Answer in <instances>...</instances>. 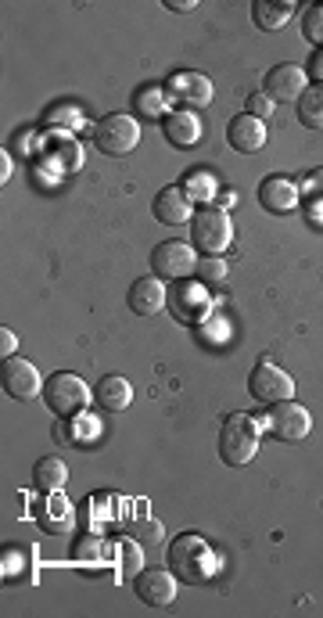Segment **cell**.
I'll list each match as a JSON object with an SVG mask.
<instances>
[{
	"mask_svg": "<svg viewBox=\"0 0 323 618\" xmlns=\"http://www.w3.org/2000/svg\"><path fill=\"white\" fill-rule=\"evenodd\" d=\"M169 568L176 572V579L187 586H205L216 579L219 557L209 547V539L198 532H184L169 543Z\"/></svg>",
	"mask_w": 323,
	"mask_h": 618,
	"instance_id": "obj_1",
	"label": "cell"
},
{
	"mask_svg": "<svg viewBox=\"0 0 323 618\" xmlns=\"http://www.w3.org/2000/svg\"><path fill=\"white\" fill-rule=\"evenodd\" d=\"M259 417L248 414H230L219 428V457L230 468H245L252 464L255 453H259Z\"/></svg>",
	"mask_w": 323,
	"mask_h": 618,
	"instance_id": "obj_2",
	"label": "cell"
},
{
	"mask_svg": "<svg viewBox=\"0 0 323 618\" xmlns=\"http://www.w3.org/2000/svg\"><path fill=\"white\" fill-rule=\"evenodd\" d=\"M234 241V223L219 205H201L191 216V245L201 256H223Z\"/></svg>",
	"mask_w": 323,
	"mask_h": 618,
	"instance_id": "obj_3",
	"label": "cell"
},
{
	"mask_svg": "<svg viewBox=\"0 0 323 618\" xmlns=\"http://www.w3.org/2000/svg\"><path fill=\"white\" fill-rule=\"evenodd\" d=\"M248 396H252L255 403H262V407L288 403V399L295 396V378H291L284 367H277L273 360L262 356L252 367V374H248Z\"/></svg>",
	"mask_w": 323,
	"mask_h": 618,
	"instance_id": "obj_4",
	"label": "cell"
},
{
	"mask_svg": "<svg viewBox=\"0 0 323 618\" xmlns=\"http://www.w3.org/2000/svg\"><path fill=\"white\" fill-rule=\"evenodd\" d=\"M94 144H97V151H105L112 159H123V155H130L140 144V123L126 112L105 115V119H97V126H94Z\"/></svg>",
	"mask_w": 323,
	"mask_h": 618,
	"instance_id": "obj_5",
	"label": "cell"
},
{
	"mask_svg": "<svg viewBox=\"0 0 323 618\" xmlns=\"http://www.w3.org/2000/svg\"><path fill=\"white\" fill-rule=\"evenodd\" d=\"M90 385L79 374H69V371H58V374H51L47 378V385H44V399H47V407L54 410L58 417H72V414H79V410L87 407L90 403Z\"/></svg>",
	"mask_w": 323,
	"mask_h": 618,
	"instance_id": "obj_6",
	"label": "cell"
},
{
	"mask_svg": "<svg viewBox=\"0 0 323 618\" xmlns=\"http://www.w3.org/2000/svg\"><path fill=\"white\" fill-rule=\"evenodd\" d=\"M198 270V256H194V245L184 241H162V245L151 252V274L158 281H184Z\"/></svg>",
	"mask_w": 323,
	"mask_h": 618,
	"instance_id": "obj_7",
	"label": "cell"
},
{
	"mask_svg": "<svg viewBox=\"0 0 323 618\" xmlns=\"http://www.w3.org/2000/svg\"><path fill=\"white\" fill-rule=\"evenodd\" d=\"M166 98H173L176 105L194 112V108H209L216 90H212L209 76H201V72H173L166 80Z\"/></svg>",
	"mask_w": 323,
	"mask_h": 618,
	"instance_id": "obj_8",
	"label": "cell"
},
{
	"mask_svg": "<svg viewBox=\"0 0 323 618\" xmlns=\"http://www.w3.org/2000/svg\"><path fill=\"white\" fill-rule=\"evenodd\" d=\"M262 428H270L273 435H277L280 442H302L309 432H313V417H309L306 407H298L295 399H288V403H277L273 407V414L266 417V421H259Z\"/></svg>",
	"mask_w": 323,
	"mask_h": 618,
	"instance_id": "obj_9",
	"label": "cell"
},
{
	"mask_svg": "<svg viewBox=\"0 0 323 618\" xmlns=\"http://www.w3.org/2000/svg\"><path fill=\"white\" fill-rule=\"evenodd\" d=\"M0 385H4V392H8L11 399H18V403H29V399H36L40 392H44L40 367H33V363L22 360V356H11V360H4Z\"/></svg>",
	"mask_w": 323,
	"mask_h": 618,
	"instance_id": "obj_10",
	"label": "cell"
},
{
	"mask_svg": "<svg viewBox=\"0 0 323 618\" xmlns=\"http://www.w3.org/2000/svg\"><path fill=\"white\" fill-rule=\"evenodd\" d=\"M133 590L148 608H166L176 601V572L173 568H140Z\"/></svg>",
	"mask_w": 323,
	"mask_h": 618,
	"instance_id": "obj_11",
	"label": "cell"
},
{
	"mask_svg": "<svg viewBox=\"0 0 323 618\" xmlns=\"http://www.w3.org/2000/svg\"><path fill=\"white\" fill-rule=\"evenodd\" d=\"M151 212H155V220L162 227H180V223H191V195L184 191V184H169L162 187L151 202Z\"/></svg>",
	"mask_w": 323,
	"mask_h": 618,
	"instance_id": "obj_12",
	"label": "cell"
},
{
	"mask_svg": "<svg viewBox=\"0 0 323 618\" xmlns=\"http://www.w3.org/2000/svg\"><path fill=\"white\" fill-rule=\"evenodd\" d=\"M306 72L298 69L295 62H284V65H273L270 72H266V94H270L273 101H295L306 94Z\"/></svg>",
	"mask_w": 323,
	"mask_h": 618,
	"instance_id": "obj_13",
	"label": "cell"
},
{
	"mask_svg": "<svg viewBox=\"0 0 323 618\" xmlns=\"http://www.w3.org/2000/svg\"><path fill=\"white\" fill-rule=\"evenodd\" d=\"M259 202H262V209L273 212V216H284V212L298 209L302 191H298V184L288 177H266L259 184Z\"/></svg>",
	"mask_w": 323,
	"mask_h": 618,
	"instance_id": "obj_14",
	"label": "cell"
},
{
	"mask_svg": "<svg viewBox=\"0 0 323 618\" xmlns=\"http://www.w3.org/2000/svg\"><path fill=\"white\" fill-rule=\"evenodd\" d=\"M266 123L262 119H255V115H234L227 126V141L234 151H241V155H255V151L266 148Z\"/></svg>",
	"mask_w": 323,
	"mask_h": 618,
	"instance_id": "obj_15",
	"label": "cell"
},
{
	"mask_svg": "<svg viewBox=\"0 0 323 618\" xmlns=\"http://www.w3.org/2000/svg\"><path fill=\"white\" fill-rule=\"evenodd\" d=\"M126 306H130L137 317H155L158 309L166 306V284L158 281L155 274L140 277V281L130 284V292H126Z\"/></svg>",
	"mask_w": 323,
	"mask_h": 618,
	"instance_id": "obj_16",
	"label": "cell"
},
{
	"mask_svg": "<svg viewBox=\"0 0 323 618\" xmlns=\"http://www.w3.org/2000/svg\"><path fill=\"white\" fill-rule=\"evenodd\" d=\"M94 403L108 414H123L133 403V385L123 374H105V378L94 385Z\"/></svg>",
	"mask_w": 323,
	"mask_h": 618,
	"instance_id": "obj_17",
	"label": "cell"
},
{
	"mask_svg": "<svg viewBox=\"0 0 323 618\" xmlns=\"http://www.w3.org/2000/svg\"><path fill=\"white\" fill-rule=\"evenodd\" d=\"M36 521H40V529L51 532V536H65V532L76 525V511H72V504L65 500V496L47 493L44 507L36 511Z\"/></svg>",
	"mask_w": 323,
	"mask_h": 618,
	"instance_id": "obj_18",
	"label": "cell"
},
{
	"mask_svg": "<svg viewBox=\"0 0 323 618\" xmlns=\"http://www.w3.org/2000/svg\"><path fill=\"white\" fill-rule=\"evenodd\" d=\"M162 130H166V137H169V144H173V148H194V144L201 141L198 115L187 112V108H176V112H169L166 119H162Z\"/></svg>",
	"mask_w": 323,
	"mask_h": 618,
	"instance_id": "obj_19",
	"label": "cell"
},
{
	"mask_svg": "<svg viewBox=\"0 0 323 618\" xmlns=\"http://www.w3.org/2000/svg\"><path fill=\"white\" fill-rule=\"evenodd\" d=\"M44 162L54 169H62V173H76V169L83 166V151H79V144L72 141V137L54 133L51 141L44 144Z\"/></svg>",
	"mask_w": 323,
	"mask_h": 618,
	"instance_id": "obj_20",
	"label": "cell"
},
{
	"mask_svg": "<svg viewBox=\"0 0 323 618\" xmlns=\"http://www.w3.org/2000/svg\"><path fill=\"white\" fill-rule=\"evenodd\" d=\"M173 313L176 320H201L209 313V299L201 292V284H176V295H173Z\"/></svg>",
	"mask_w": 323,
	"mask_h": 618,
	"instance_id": "obj_21",
	"label": "cell"
},
{
	"mask_svg": "<svg viewBox=\"0 0 323 618\" xmlns=\"http://www.w3.org/2000/svg\"><path fill=\"white\" fill-rule=\"evenodd\" d=\"M69 482V468H65L62 457H44L36 460L33 468V486L40 489V493H58V489Z\"/></svg>",
	"mask_w": 323,
	"mask_h": 618,
	"instance_id": "obj_22",
	"label": "cell"
},
{
	"mask_svg": "<svg viewBox=\"0 0 323 618\" xmlns=\"http://www.w3.org/2000/svg\"><path fill=\"white\" fill-rule=\"evenodd\" d=\"M298 123L306 130H323V83H309L298 98Z\"/></svg>",
	"mask_w": 323,
	"mask_h": 618,
	"instance_id": "obj_23",
	"label": "cell"
},
{
	"mask_svg": "<svg viewBox=\"0 0 323 618\" xmlns=\"http://www.w3.org/2000/svg\"><path fill=\"white\" fill-rule=\"evenodd\" d=\"M291 11H295V4H270V0H255L252 4V18L259 29H284L291 22Z\"/></svg>",
	"mask_w": 323,
	"mask_h": 618,
	"instance_id": "obj_24",
	"label": "cell"
},
{
	"mask_svg": "<svg viewBox=\"0 0 323 618\" xmlns=\"http://www.w3.org/2000/svg\"><path fill=\"white\" fill-rule=\"evenodd\" d=\"M184 191L191 195V202L212 205V198H216V177H212L209 169H194L191 177L184 180Z\"/></svg>",
	"mask_w": 323,
	"mask_h": 618,
	"instance_id": "obj_25",
	"label": "cell"
},
{
	"mask_svg": "<svg viewBox=\"0 0 323 618\" xmlns=\"http://www.w3.org/2000/svg\"><path fill=\"white\" fill-rule=\"evenodd\" d=\"M194 274H198L201 284H223L227 281V274H230V266H227V259L223 256H201Z\"/></svg>",
	"mask_w": 323,
	"mask_h": 618,
	"instance_id": "obj_26",
	"label": "cell"
},
{
	"mask_svg": "<svg viewBox=\"0 0 323 618\" xmlns=\"http://www.w3.org/2000/svg\"><path fill=\"white\" fill-rule=\"evenodd\" d=\"M133 539H137L140 547H158L162 539H166V529H162V521L158 518H137V525H133V532H130Z\"/></svg>",
	"mask_w": 323,
	"mask_h": 618,
	"instance_id": "obj_27",
	"label": "cell"
},
{
	"mask_svg": "<svg viewBox=\"0 0 323 618\" xmlns=\"http://www.w3.org/2000/svg\"><path fill=\"white\" fill-rule=\"evenodd\" d=\"M119 557H123V579H137L140 568H144V557H140V543L137 539H123V550H119Z\"/></svg>",
	"mask_w": 323,
	"mask_h": 618,
	"instance_id": "obj_28",
	"label": "cell"
},
{
	"mask_svg": "<svg viewBox=\"0 0 323 618\" xmlns=\"http://www.w3.org/2000/svg\"><path fill=\"white\" fill-rule=\"evenodd\" d=\"M162 105H166V90H137V112L148 115V119H155V115H162Z\"/></svg>",
	"mask_w": 323,
	"mask_h": 618,
	"instance_id": "obj_29",
	"label": "cell"
},
{
	"mask_svg": "<svg viewBox=\"0 0 323 618\" xmlns=\"http://www.w3.org/2000/svg\"><path fill=\"white\" fill-rule=\"evenodd\" d=\"M245 108H248V115H255V119H270L273 115V108H277V101L266 94V90H255V94H248V101H245Z\"/></svg>",
	"mask_w": 323,
	"mask_h": 618,
	"instance_id": "obj_30",
	"label": "cell"
},
{
	"mask_svg": "<svg viewBox=\"0 0 323 618\" xmlns=\"http://www.w3.org/2000/svg\"><path fill=\"white\" fill-rule=\"evenodd\" d=\"M306 36L316 47H323V4H316V8L306 11Z\"/></svg>",
	"mask_w": 323,
	"mask_h": 618,
	"instance_id": "obj_31",
	"label": "cell"
},
{
	"mask_svg": "<svg viewBox=\"0 0 323 618\" xmlns=\"http://www.w3.org/2000/svg\"><path fill=\"white\" fill-rule=\"evenodd\" d=\"M302 195H313V198H323V169H316V173H309L306 184L298 187Z\"/></svg>",
	"mask_w": 323,
	"mask_h": 618,
	"instance_id": "obj_32",
	"label": "cell"
},
{
	"mask_svg": "<svg viewBox=\"0 0 323 618\" xmlns=\"http://www.w3.org/2000/svg\"><path fill=\"white\" fill-rule=\"evenodd\" d=\"M15 345H18L15 331H8V327H4V331H0V356H4V360H11V353H15Z\"/></svg>",
	"mask_w": 323,
	"mask_h": 618,
	"instance_id": "obj_33",
	"label": "cell"
},
{
	"mask_svg": "<svg viewBox=\"0 0 323 618\" xmlns=\"http://www.w3.org/2000/svg\"><path fill=\"white\" fill-rule=\"evenodd\" d=\"M309 76H313L316 83H323V47H320V51H313V62H309Z\"/></svg>",
	"mask_w": 323,
	"mask_h": 618,
	"instance_id": "obj_34",
	"label": "cell"
},
{
	"mask_svg": "<svg viewBox=\"0 0 323 618\" xmlns=\"http://www.w3.org/2000/svg\"><path fill=\"white\" fill-rule=\"evenodd\" d=\"M90 554H101V543H97V539H94V543H90V539H87V543H79V547H76V557H90Z\"/></svg>",
	"mask_w": 323,
	"mask_h": 618,
	"instance_id": "obj_35",
	"label": "cell"
},
{
	"mask_svg": "<svg viewBox=\"0 0 323 618\" xmlns=\"http://www.w3.org/2000/svg\"><path fill=\"white\" fill-rule=\"evenodd\" d=\"M166 8H169V11H180V15H184V11H194L198 4H194V0H169Z\"/></svg>",
	"mask_w": 323,
	"mask_h": 618,
	"instance_id": "obj_36",
	"label": "cell"
},
{
	"mask_svg": "<svg viewBox=\"0 0 323 618\" xmlns=\"http://www.w3.org/2000/svg\"><path fill=\"white\" fill-rule=\"evenodd\" d=\"M0 162H4V169H0V180H4V184H8V177H11V159H8V148H0Z\"/></svg>",
	"mask_w": 323,
	"mask_h": 618,
	"instance_id": "obj_37",
	"label": "cell"
}]
</instances>
